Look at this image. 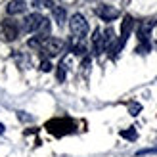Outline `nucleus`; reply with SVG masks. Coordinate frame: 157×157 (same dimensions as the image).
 Returning <instances> with one entry per match:
<instances>
[{"label":"nucleus","instance_id":"nucleus-1","mask_svg":"<svg viewBox=\"0 0 157 157\" xmlns=\"http://www.w3.org/2000/svg\"><path fill=\"white\" fill-rule=\"evenodd\" d=\"M44 128L48 130L52 136L61 138V136L73 134V132L77 130V124H75L73 119H69V117H56V119H50L48 123H46Z\"/></svg>","mask_w":157,"mask_h":157},{"label":"nucleus","instance_id":"nucleus-2","mask_svg":"<svg viewBox=\"0 0 157 157\" xmlns=\"http://www.w3.org/2000/svg\"><path fill=\"white\" fill-rule=\"evenodd\" d=\"M69 29H71V33L75 38H82L88 35V21L84 19L82 13H73L71 19H69Z\"/></svg>","mask_w":157,"mask_h":157},{"label":"nucleus","instance_id":"nucleus-3","mask_svg":"<svg viewBox=\"0 0 157 157\" xmlns=\"http://www.w3.org/2000/svg\"><path fill=\"white\" fill-rule=\"evenodd\" d=\"M19 31H21V25L17 21H13V19H6L2 23V38L8 40V42L15 40V38L19 36Z\"/></svg>","mask_w":157,"mask_h":157},{"label":"nucleus","instance_id":"nucleus-4","mask_svg":"<svg viewBox=\"0 0 157 157\" xmlns=\"http://www.w3.org/2000/svg\"><path fill=\"white\" fill-rule=\"evenodd\" d=\"M42 15L40 13H31V15H27L25 19H23V23H21V31L23 33H36L38 31V27H40V23H42Z\"/></svg>","mask_w":157,"mask_h":157},{"label":"nucleus","instance_id":"nucleus-5","mask_svg":"<svg viewBox=\"0 0 157 157\" xmlns=\"http://www.w3.org/2000/svg\"><path fill=\"white\" fill-rule=\"evenodd\" d=\"M63 48H65V42L61 40V38H48V40L44 42L40 52H46L48 56H59V54L63 52Z\"/></svg>","mask_w":157,"mask_h":157},{"label":"nucleus","instance_id":"nucleus-6","mask_svg":"<svg viewBox=\"0 0 157 157\" xmlns=\"http://www.w3.org/2000/svg\"><path fill=\"white\" fill-rule=\"evenodd\" d=\"M96 13H98L104 21H113V19L119 17V10H117V8H113V6H107V4L98 6V8H96Z\"/></svg>","mask_w":157,"mask_h":157},{"label":"nucleus","instance_id":"nucleus-7","mask_svg":"<svg viewBox=\"0 0 157 157\" xmlns=\"http://www.w3.org/2000/svg\"><path fill=\"white\" fill-rule=\"evenodd\" d=\"M134 25H136L134 17H132V15H124V17H123V23H121V36H119V40L127 42V38L130 36V31L134 29Z\"/></svg>","mask_w":157,"mask_h":157},{"label":"nucleus","instance_id":"nucleus-8","mask_svg":"<svg viewBox=\"0 0 157 157\" xmlns=\"http://www.w3.org/2000/svg\"><path fill=\"white\" fill-rule=\"evenodd\" d=\"M25 0H12V2H8L6 6V12L10 13V15H15V13H21V12H25Z\"/></svg>","mask_w":157,"mask_h":157},{"label":"nucleus","instance_id":"nucleus-9","mask_svg":"<svg viewBox=\"0 0 157 157\" xmlns=\"http://www.w3.org/2000/svg\"><path fill=\"white\" fill-rule=\"evenodd\" d=\"M52 10H54V21H56L58 25L61 27V25L65 23V15H67V13H65V10H63L61 6H54Z\"/></svg>","mask_w":157,"mask_h":157},{"label":"nucleus","instance_id":"nucleus-10","mask_svg":"<svg viewBox=\"0 0 157 157\" xmlns=\"http://www.w3.org/2000/svg\"><path fill=\"white\" fill-rule=\"evenodd\" d=\"M44 38H40V36H33V38H29V48H38V50H42V46H44Z\"/></svg>","mask_w":157,"mask_h":157},{"label":"nucleus","instance_id":"nucleus-11","mask_svg":"<svg viewBox=\"0 0 157 157\" xmlns=\"http://www.w3.org/2000/svg\"><path fill=\"white\" fill-rule=\"evenodd\" d=\"M121 138H124V140H136L138 138V132H136L134 127H130L127 130H121Z\"/></svg>","mask_w":157,"mask_h":157},{"label":"nucleus","instance_id":"nucleus-12","mask_svg":"<svg viewBox=\"0 0 157 157\" xmlns=\"http://www.w3.org/2000/svg\"><path fill=\"white\" fill-rule=\"evenodd\" d=\"M56 77H58V81L59 82H63L65 81V63L61 61V63L58 65V73H56Z\"/></svg>","mask_w":157,"mask_h":157},{"label":"nucleus","instance_id":"nucleus-13","mask_svg":"<svg viewBox=\"0 0 157 157\" xmlns=\"http://www.w3.org/2000/svg\"><path fill=\"white\" fill-rule=\"evenodd\" d=\"M150 50H151V44H150V42H140V44H138V48H136L138 54H147Z\"/></svg>","mask_w":157,"mask_h":157},{"label":"nucleus","instance_id":"nucleus-14","mask_svg":"<svg viewBox=\"0 0 157 157\" xmlns=\"http://www.w3.org/2000/svg\"><path fill=\"white\" fill-rule=\"evenodd\" d=\"M33 6H35V8H42V6H46V8H54V4L50 2V0H33Z\"/></svg>","mask_w":157,"mask_h":157},{"label":"nucleus","instance_id":"nucleus-15","mask_svg":"<svg viewBox=\"0 0 157 157\" xmlns=\"http://www.w3.org/2000/svg\"><path fill=\"white\" fill-rule=\"evenodd\" d=\"M128 111H130V115H138L140 111H142V105H140V104H130Z\"/></svg>","mask_w":157,"mask_h":157},{"label":"nucleus","instance_id":"nucleus-16","mask_svg":"<svg viewBox=\"0 0 157 157\" xmlns=\"http://www.w3.org/2000/svg\"><path fill=\"white\" fill-rule=\"evenodd\" d=\"M40 71H44V73L52 71V63H50L48 59H42V61H40Z\"/></svg>","mask_w":157,"mask_h":157},{"label":"nucleus","instance_id":"nucleus-17","mask_svg":"<svg viewBox=\"0 0 157 157\" xmlns=\"http://www.w3.org/2000/svg\"><path fill=\"white\" fill-rule=\"evenodd\" d=\"M4 128H6V127H4L2 123H0V134H4Z\"/></svg>","mask_w":157,"mask_h":157}]
</instances>
